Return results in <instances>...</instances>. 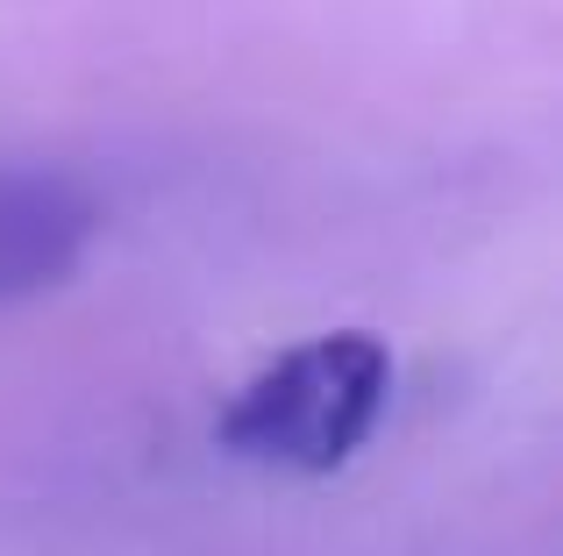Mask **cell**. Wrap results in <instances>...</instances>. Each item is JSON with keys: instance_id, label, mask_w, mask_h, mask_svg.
Instances as JSON below:
<instances>
[{"instance_id": "7a4b0ae2", "label": "cell", "mask_w": 563, "mask_h": 556, "mask_svg": "<svg viewBox=\"0 0 563 556\" xmlns=\"http://www.w3.org/2000/svg\"><path fill=\"white\" fill-rule=\"evenodd\" d=\"M100 236V200L65 171L0 165V307L79 278Z\"/></svg>"}, {"instance_id": "6da1fadb", "label": "cell", "mask_w": 563, "mask_h": 556, "mask_svg": "<svg viewBox=\"0 0 563 556\" xmlns=\"http://www.w3.org/2000/svg\"><path fill=\"white\" fill-rule=\"evenodd\" d=\"M385 407H393V349L364 329H335L264 364L214 421V443L264 471L329 478L378 435Z\"/></svg>"}]
</instances>
